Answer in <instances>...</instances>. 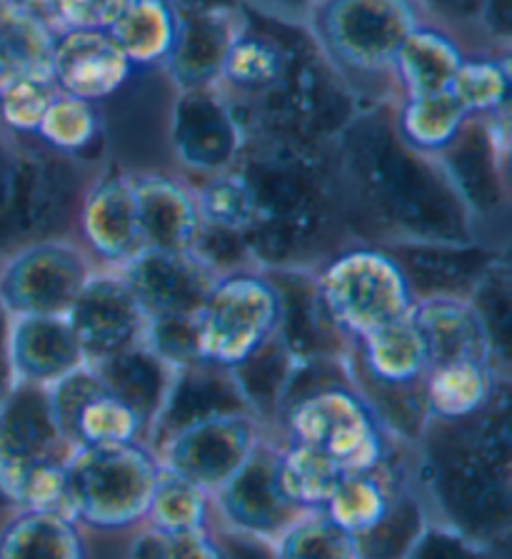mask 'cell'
Masks as SVG:
<instances>
[{
	"instance_id": "cell-10",
	"label": "cell",
	"mask_w": 512,
	"mask_h": 559,
	"mask_svg": "<svg viewBox=\"0 0 512 559\" xmlns=\"http://www.w3.org/2000/svg\"><path fill=\"white\" fill-rule=\"evenodd\" d=\"M178 87L165 68H138L128 83L103 100V160L106 168L135 178L178 173L170 151V118Z\"/></svg>"
},
{
	"instance_id": "cell-25",
	"label": "cell",
	"mask_w": 512,
	"mask_h": 559,
	"mask_svg": "<svg viewBox=\"0 0 512 559\" xmlns=\"http://www.w3.org/2000/svg\"><path fill=\"white\" fill-rule=\"evenodd\" d=\"M233 413H250V409L230 370L203 360L176 367L168 395L147 437V448L155 452L168 437L186 427Z\"/></svg>"
},
{
	"instance_id": "cell-51",
	"label": "cell",
	"mask_w": 512,
	"mask_h": 559,
	"mask_svg": "<svg viewBox=\"0 0 512 559\" xmlns=\"http://www.w3.org/2000/svg\"><path fill=\"white\" fill-rule=\"evenodd\" d=\"M238 3L258 15L273 17V21L302 25L312 0H238Z\"/></svg>"
},
{
	"instance_id": "cell-14",
	"label": "cell",
	"mask_w": 512,
	"mask_h": 559,
	"mask_svg": "<svg viewBox=\"0 0 512 559\" xmlns=\"http://www.w3.org/2000/svg\"><path fill=\"white\" fill-rule=\"evenodd\" d=\"M265 437L273 435L253 415L233 413L186 427L155 454L163 469L215 495L248 465Z\"/></svg>"
},
{
	"instance_id": "cell-13",
	"label": "cell",
	"mask_w": 512,
	"mask_h": 559,
	"mask_svg": "<svg viewBox=\"0 0 512 559\" xmlns=\"http://www.w3.org/2000/svg\"><path fill=\"white\" fill-rule=\"evenodd\" d=\"M93 273L73 238L23 245L0 258V308L8 318L68 314Z\"/></svg>"
},
{
	"instance_id": "cell-22",
	"label": "cell",
	"mask_w": 512,
	"mask_h": 559,
	"mask_svg": "<svg viewBox=\"0 0 512 559\" xmlns=\"http://www.w3.org/2000/svg\"><path fill=\"white\" fill-rule=\"evenodd\" d=\"M405 273L415 302L432 297L467 300L483 275L510 252L480 242H415L388 245Z\"/></svg>"
},
{
	"instance_id": "cell-48",
	"label": "cell",
	"mask_w": 512,
	"mask_h": 559,
	"mask_svg": "<svg viewBox=\"0 0 512 559\" xmlns=\"http://www.w3.org/2000/svg\"><path fill=\"white\" fill-rule=\"evenodd\" d=\"M143 343L170 367L201 362L195 318H151L145 325Z\"/></svg>"
},
{
	"instance_id": "cell-53",
	"label": "cell",
	"mask_w": 512,
	"mask_h": 559,
	"mask_svg": "<svg viewBox=\"0 0 512 559\" xmlns=\"http://www.w3.org/2000/svg\"><path fill=\"white\" fill-rule=\"evenodd\" d=\"M8 325H11V318H8L3 308H0V402L5 400V395L15 384L11 357H8Z\"/></svg>"
},
{
	"instance_id": "cell-40",
	"label": "cell",
	"mask_w": 512,
	"mask_h": 559,
	"mask_svg": "<svg viewBox=\"0 0 512 559\" xmlns=\"http://www.w3.org/2000/svg\"><path fill=\"white\" fill-rule=\"evenodd\" d=\"M467 305L488 343L490 357L500 372L512 374V273L510 255L500 258L475 285Z\"/></svg>"
},
{
	"instance_id": "cell-17",
	"label": "cell",
	"mask_w": 512,
	"mask_h": 559,
	"mask_svg": "<svg viewBox=\"0 0 512 559\" xmlns=\"http://www.w3.org/2000/svg\"><path fill=\"white\" fill-rule=\"evenodd\" d=\"M73 240L106 273H120L141 255L145 248L128 175L110 168L95 175L78 210Z\"/></svg>"
},
{
	"instance_id": "cell-34",
	"label": "cell",
	"mask_w": 512,
	"mask_h": 559,
	"mask_svg": "<svg viewBox=\"0 0 512 559\" xmlns=\"http://www.w3.org/2000/svg\"><path fill=\"white\" fill-rule=\"evenodd\" d=\"M273 472L277 492L300 512H323L341 479L348 475L320 450L285 440L275 444Z\"/></svg>"
},
{
	"instance_id": "cell-20",
	"label": "cell",
	"mask_w": 512,
	"mask_h": 559,
	"mask_svg": "<svg viewBox=\"0 0 512 559\" xmlns=\"http://www.w3.org/2000/svg\"><path fill=\"white\" fill-rule=\"evenodd\" d=\"M120 275L145 318H195L218 273L190 252L143 250Z\"/></svg>"
},
{
	"instance_id": "cell-7",
	"label": "cell",
	"mask_w": 512,
	"mask_h": 559,
	"mask_svg": "<svg viewBox=\"0 0 512 559\" xmlns=\"http://www.w3.org/2000/svg\"><path fill=\"white\" fill-rule=\"evenodd\" d=\"M158 475V454L145 442L73 450L63 512L93 537H130L143 530Z\"/></svg>"
},
{
	"instance_id": "cell-5",
	"label": "cell",
	"mask_w": 512,
	"mask_h": 559,
	"mask_svg": "<svg viewBox=\"0 0 512 559\" xmlns=\"http://www.w3.org/2000/svg\"><path fill=\"white\" fill-rule=\"evenodd\" d=\"M422 21L418 0H312L302 31L335 81L368 108L401 100L395 58Z\"/></svg>"
},
{
	"instance_id": "cell-12",
	"label": "cell",
	"mask_w": 512,
	"mask_h": 559,
	"mask_svg": "<svg viewBox=\"0 0 512 559\" xmlns=\"http://www.w3.org/2000/svg\"><path fill=\"white\" fill-rule=\"evenodd\" d=\"M281 297L263 267H240L215 277L195 314L203 362L236 370L277 337Z\"/></svg>"
},
{
	"instance_id": "cell-30",
	"label": "cell",
	"mask_w": 512,
	"mask_h": 559,
	"mask_svg": "<svg viewBox=\"0 0 512 559\" xmlns=\"http://www.w3.org/2000/svg\"><path fill=\"white\" fill-rule=\"evenodd\" d=\"M490 360H455L432 365L422 380L425 415L438 423L467 419L488 407L502 384H510Z\"/></svg>"
},
{
	"instance_id": "cell-49",
	"label": "cell",
	"mask_w": 512,
	"mask_h": 559,
	"mask_svg": "<svg viewBox=\"0 0 512 559\" xmlns=\"http://www.w3.org/2000/svg\"><path fill=\"white\" fill-rule=\"evenodd\" d=\"M407 559H510V557H502L498 552H492V549H485L467 537L457 535V532L430 522L420 535V539L415 542L413 552L407 555Z\"/></svg>"
},
{
	"instance_id": "cell-19",
	"label": "cell",
	"mask_w": 512,
	"mask_h": 559,
	"mask_svg": "<svg viewBox=\"0 0 512 559\" xmlns=\"http://www.w3.org/2000/svg\"><path fill=\"white\" fill-rule=\"evenodd\" d=\"M275 444V437H265L248 465L213 495L218 527L273 545L295 520L308 514L277 492L273 472Z\"/></svg>"
},
{
	"instance_id": "cell-4",
	"label": "cell",
	"mask_w": 512,
	"mask_h": 559,
	"mask_svg": "<svg viewBox=\"0 0 512 559\" xmlns=\"http://www.w3.org/2000/svg\"><path fill=\"white\" fill-rule=\"evenodd\" d=\"M273 437L315 448L345 472L385 465L401 444L355 388L345 360L295 362Z\"/></svg>"
},
{
	"instance_id": "cell-11",
	"label": "cell",
	"mask_w": 512,
	"mask_h": 559,
	"mask_svg": "<svg viewBox=\"0 0 512 559\" xmlns=\"http://www.w3.org/2000/svg\"><path fill=\"white\" fill-rule=\"evenodd\" d=\"M436 160L463 200L477 242L510 252V112L471 118Z\"/></svg>"
},
{
	"instance_id": "cell-31",
	"label": "cell",
	"mask_w": 512,
	"mask_h": 559,
	"mask_svg": "<svg viewBox=\"0 0 512 559\" xmlns=\"http://www.w3.org/2000/svg\"><path fill=\"white\" fill-rule=\"evenodd\" d=\"M410 320L418 328L425 347H428L430 367L455 360L492 362L488 343H485L483 330L477 325L467 300H450V297L418 300L410 312Z\"/></svg>"
},
{
	"instance_id": "cell-56",
	"label": "cell",
	"mask_w": 512,
	"mask_h": 559,
	"mask_svg": "<svg viewBox=\"0 0 512 559\" xmlns=\"http://www.w3.org/2000/svg\"><path fill=\"white\" fill-rule=\"evenodd\" d=\"M8 512H11V507H8L3 500H0V522L5 520V514H8Z\"/></svg>"
},
{
	"instance_id": "cell-28",
	"label": "cell",
	"mask_w": 512,
	"mask_h": 559,
	"mask_svg": "<svg viewBox=\"0 0 512 559\" xmlns=\"http://www.w3.org/2000/svg\"><path fill=\"white\" fill-rule=\"evenodd\" d=\"M471 48L442 25L425 21L403 43L395 58V83L401 98L448 93Z\"/></svg>"
},
{
	"instance_id": "cell-45",
	"label": "cell",
	"mask_w": 512,
	"mask_h": 559,
	"mask_svg": "<svg viewBox=\"0 0 512 559\" xmlns=\"http://www.w3.org/2000/svg\"><path fill=\"white\" fill-rule=\"evenodd\" d=\"M50 35L71 31H110L128 0H15Z\"/></svg>"
},
{
	"instance_id": "cell-3",
	"label": "cell",
	"mask_w": 512,
	"mask_h": 559,
	"mask_svg": "<svg viewBox=\"0 0 512 559\" xmlns=\"http://www.w3.org/2000/svg\"><path fill=\"white\" fill-rule=\"evenodd\" d=\"M330 145L242 147L236 168L253 192L248 252L255 267L315 270L355 242Z\"/></svg>"
},
{
	"instance_id": "cell-32",
	"label": "cell",
	"mask_w": 512,
	"mask_h": 559,
	"mask_svg": "<svg viewBox=\"0 0 512 559\" xmlns=\"http://www.w3.org/2000/svg\"><path fill=\"white\" fill-rule=\"evenodd\" d=\"M91 367L112 395H118L128 407L135 409V415L147 427V437H151L155 417H158L165 395H168L176 367L160 360L145 343Z\"/></svg>"
},
{
	"instance_id": "cell-29",
	"label": "cell",
	"mask_w": 512,
	"mask_h": 559,
	"mask_svg": "<svg viewBox=\"0 0 512 559\" xmlns=\"http://www.w3.org/2000/svg\"><path fill=\"white\" fill-rule=\"evenodd\" d=\"M0 559H95V545L66 512L11 510L0 522Z\"/></svg>"
},
{
	"instance_id": "cell-26",
	"label": "cell",
	"mask_w": 512,
	"mask_h": 559,
	"mask_svg": "<svg viewBox=\"0 0 512 559\" xmlns=\"http://www.w3.org/2000/svg\"><path fill=\"white\" fill-rule=\"evenodd\" d=\"M133 182L138 227L145 250L190 252L201 235L195 190L178 173H145Z\"/></svg>"
},
{
	"instance_id": "cell-6",
	"label": "cell",
	"mask_w": 512,
	"mask_h": 559,
	"mask_svg": "<svg viewBox=\"0 0 512 559\" xmlns=\"http://www.w3.org/2000/svg\"><path fill=\"white\" fill-rule=\"evenodd\" d=\"M71 454L48 390L15 382L0 402V500L11 510L63 512Z\"/></svg>"
},
{
	"instance_id": "cell-46",
	"label": "cell",
	"mask_w": 512,
	"mask_h": 559,
	"mask_svg": "<svg viewBox=\"0 0 512 559\" xmlns=\"http://www.w3.org/2000/svg\"><path fill=\"white\" fill-rule=\"evenodd\" d=\"M126 559H230V552L221 527L183 535H155L138 530L128 539Z\"/></svg>"
},
{
	"instance_id": "cell-50",
	"label": "cell",
	"mask_w": 512,
	"mask_h": 559,
	"mask_svg": "<svg viewBox=\"0 0 512 559\" xmlns=\"http://www.w3.org/2000/svg\"><path fill=\"white\" fill-rule=\"evenodd\" d=\"M483 35L495 48L512 50V0H483Z\"/></svg>"
},
{
	"instance_id": "cell-9",
	"label": "cell",
	"mask_w": 512,
	"mask_h": 559,
	"mask_svg": "<svg viewBox=\"0 0 512 559\" xmlns=\"http://www.w3.org/2000/svg\"><path fill=\"white\" fill-rule=\"evenodd\" d=\"M312 275L348 345L407 320L415 308L405 273L383 245L353 242L312 270Z\"/></svg>"
},
{
	"instance_id": "cell-15",
	"label": "cell",
	"mask_w": 512,
	"mask_h": 559,
	"mask_svg": "<svg viewBox=\"0 0 512 559\" xmlns=\"http://www.w3.org/2000/svg\"><path fill=\"white\" fill-rule=\"evenodd\" d=\"M246 138L230 105L215 87L178 91L170 118V151L178 175L188 182L233 170Z\"/></svg>"
},
{
	"instance_id": "cell-42",
	"label": "cell",
	"mask_w": 512,
	"mask_h": 559,
	"mask_svg": "<svg viewBox=\"0 0 512 559\" xmlns=\"http://www.w3.org/2000/svg\"><path fill=\"white\" fill-rule=\"evenodd\" d=\"M190 186L195 190V203L203 227L238 235V238H246L248 242V233L253 227L255 217V205L248 180L242 178L238 168L195 180Z\"/></svg>"
},
{
	"instance_id": "cell-41",
	"label": "cell",
	"mask_w": 512,
	"mask_h": 559,
	"mask_svg": "<svg viewBox=\"0 0 512 559\" xmlns=\"http://www.w3.org/2000/svg\"><path fill=\"white\" fill-rule=\"evenodd\" d=\"M295 367L293 357L285 353L281 340H273L263 349L250 357V360L236 367L233 378H236L242 397L248 402L250 415H253L267 432L273 435L275 415L281 407V397L285 392V384Z\"/></svg>"
},
{
	"instance_id": "cell-16",
	"label": "cell",
	"mask_w": 512,
	"mask_h": 559,
	"mask_svg": "<svg viewBox=\"0 0 512 559\" xmlns=\"http://www.w3.org/2000/svg\"><path fill=\"white\" fill-rule=\"evenodd\" d=\"M60 432L73 450L145 442L147 427L133 407L100 382L91 365L48 388Z\"/></svg>"
},
{
	"instance_id": "cell-52",
	"label": "cell",
	"mask_w": 512,
	"mask_h": 559,
	"mask_svg": "<svg viewBox=\"0 0 512 559\" xmlns=\"http://www.w3.org/2000/svg\"><path fill=\"white\" fill-rule=\"evenodd\" d=\"M223 530V527H221ZM223 537L228 542L230 559H273V545L271 542L238 535V532L223 530Z\"/></svg>"
},
{
	"instance_id": "cell-38",
	"label": "cell",
	"mask_w": 512,
	"mask_h": 559,
	"mask_svg": "<svg viewBox=\"0 0 512 559\" xmlns=\"http://www.w3.org/2000/svg\"><path fill=\"white\" fill-rule=\"evenodd\" d=\"M448 93L467 118H492L510 112V50L471 52Z\"/></svg>"
},
{
	"instance_id": "cell-27",
	"label": "cell",
	"mask_w": 512,
	"mask_h": 559,
	"mask_svg": "<svg viewBox=\"0 0 512 559\" xmlns=\"http://www.w3.org/2000/svg\"><path fill=\"white\" fill-rule=\"evenodd\" d=\"M8 357L15 382L46 390L85 367L83 349L66 314L11 318Z\"/></svg>"
},
{
	"instance_id": "cell-24",
	"label": "cell",
	"mask_w": 512,
	"mask_h": 559,
	"mask_svg": "<svg viewBox=\"0 0 512 559\" xmlns=\"http://www.w3.org/2000/svg\"><path fill=\"white\" fill-rule=\"evenodd\" d=\"M246 21L242 5L178 8V38L168 60L170 81L178 91L215 87L233 40Z\"/></svg>"
},
{
	"instance_id": "cell-55",
	"label": "cell",
	"mask_w": 512,
	"mask_h": 559,
	"mask_svg": "<svg viewBox=\"0 0 512 559\" xmlns=\"http://www.w3.org/2000/svg\"><path fill=\"white\" fill-rule=\"evenodd\" d=\"M176 8H221V5H240L238 0H170Z\"/></svg>"
},
{
	"instance_id": "cell-47",
	"label": "cell",
	"mask_w": 512,
	"mask_h": 559,
	"mask_svg": "<svg viewBox=\"0 0 512 559\" xmlns=\"http://www.w3.org/2000/svg\"><path fill=\"white\" fill-rule=\"evenodd\" d=\"M428 21L455 33L471 52H495L492 43L483 35V0H418Z\"/></svg>"
},
{
	"instance_id": "cell-18",
	"label": "cell",
	"mask_w": 512,
	"mask_h": 559,
	"mask_svg": "<svg viewBox=\"0 0 512 559\" xmlns=\"http://www.w3.org/2000/svg\"><path fill=\"white\" fill-rule=\"evenodd\" d=\"M73 335L83 349L85 365L143 343L147 318L120 273L95 270L68 310Z\"/></svg>"
},
{
	"instance_id": "cell-23",
	"label": "cell",
	"mask_w": 512,
	"mask_h": 559,
	"mask_svg": "<svg viewBox=\"0 0 512 559\" xmlns=\"http://www.w3.org/2000/svg\"><path fill=\"white\" fill-rule=\"evenodd\" d=\"M281 297L277 340L295 362L345 360L348 340L335 328L312 270H265Z\"/></svg>"
},
{
	"instance_id": "cell-44",
	"label": "cell",
	"mask_w": 512,
	"mask_h": 559,
	"mask_svg": "<svg viewBox=\"0 0 512 559\" xmlns=\"http://www.w3.org/2000/svg\"><path fill=\"white\" fill-rule=\"evenodd\" d=\"M56 93L48 75L13 78L0 87V130H5L15 143H31Z\"/></svg>"
},
{
	"instance_id": "cell-35",
	"label": "cell",
	"mask_w": 512,
	"mask_h": 559,
	"mask_svg": "<svg viewBox=\"0 0 512 559\" xmlns=\"http://www.w3.org/2000/svg\"><path fill=\"white\" fill-rule=\"evenodd\" d=\"M428 524L430 514L413 485L410 450H407V467L395 487L385 518L366 535L355 539L358 559H407Z\"/></svg>"
},
{
	"instance_id": "cell-2",
	"label": "cell",
	"mask_w": 512,
	"mask_h": 559,
	"mask_svg": "<svg viewBox=\"0 0 512 559\" xmlns=\"http://www.w3.org/2000/svg\"><path fill=\"white\" fill-rule=\"evenodd\" d=\"M510 384L483 413L455 423L425 419L410 444V477L430 522L510 557L512 413Z\"/></svg>"
},
{
	"instance_id": "cell-36",
	"label": "cell",
	"mask_w": 512,
	"mask_h": 559,
	"mask_svg": "<svg viewBox=\"0 0 512 559\" xmlns=\"http://www.w3.org/2000/svg\"><path fill=\"white\" fill-rule=\"evenodd\" d=\"M31 143L46 147L56 155L73 157V160L106 165V160H103V122L98 108L73 98V95L56 93Z\"/></svg>"
},
{
	"instance_id": "cell-21",
	"label": "cell",
	"mask_w": 512,
	"mask_h": 559,
	"mask_svg": "<svg viewBox=\"0 0 512 559\" xmlns=\"http://www.w3.org/2000/svg\"><path fill=\"white\" fill-rule=\"evenodd\" d=\"M135 66L108 31H71L53 35L48 78L58 93L100 105L128 83Z\"/></svg>"
},
{
	"instance_id": "cell-54",
	"label": "cell",
	"mask_w": 512,
	"mask_h": 559,
	"mask_svg": "<svg viewBox=\"0 0 512 559\" xmlns=\"http://www.w3.org/2000/svg\"><path fill=\"white\" fill-rule=\"evenodd\" d=\"M15 140L5 133V130H0V198H3L5 186H8V178H11V170H13V160H15Z\"/></svg>"
},
{
	"instance_id": "cell-39",
	"label": "cell",
	"mask_w": 512,
	"mask_h": 559,
	"mask_svg": "<svg viewBox=\"0 0 512 559\" xmlns=\"http://www.w3.org/2000/svg\"><path fill=\"white\" fill-rule=\"evenodd\" d=\"M211 527H218L213 495L160 467L143 530L155 535H183Z\"/></svg>"
},
{
	"instance_id": "cell-8",
	"label": "cell",
	"mask_w": 512,
	"mask_h": 559,
	"mask_svg": "<svg viewBox=\"0 0 512 559\" xmlns=\"http://www.w3.org/2000/svg\"><path fill=\"white\" fill-rule=\"evenodd\" d=\"M0 198V258L31 242L73 238L85 190L106 165L73 160L36 143H15Z\"/></svg>"
},
{
	"instance_id": "cell-43",
	"label": "cell",
	"mask_w": 512,
	"mask_h": 559,
	"mask_svg": "<svg viewBox=\"0 0 512 559\" xmlns=\"http://www.w3.org/2000/svg\"><path fill=\"white\" fill-rule=\"evenodd\" d=\"M273 559H358V545L325 512H308L273 542Z\"/></svg>"
},
{
	"instance_id": "cell-33",
	"label": "cell",
	"mask_w": 512,
	"mask_h": 559,
	"mask_svg": "<svg viewBox=\"0 0 512 559\" xmlns=\"http://www.w3.org/2000/svg\"><path fill=\"white\" fill-rule=\"evenodd\" d=\"M108 33L133 66L165 68L178 38V8L170 0H128Z\"/></svg>"
},
{
	"instance_id": "cell-1",
	"label": "cell",
	"mask_w": 512,
	"mask_h": 559,
	"mask_svg": "<svg viewBox=\"0 0 512 559\" xmlns=\"http://www.w3.org/2000/svg\"><path fill=\"white\" fill-rule=\"evenodd\" d=\"M330 151L355 242H477L442 165L395 135L393 105L358 108Z\"/></svg>"
},
{
	"instance_id": "cell-37",
	"label": "cell",
	"mask_w": 512,
	"mask_h": 559,
	"mask_svg": "<svg viewBox=\"0 0 512 559\" xmlns=\"http://www.w3.org/2000/svg\"><path fill=\"white\" fill-rule=\"evenodd\" d=\"M471 120L450 93L401 98L393 105L395 135L415 153L440 157Z\"/></svg>"
}]
</instances>
